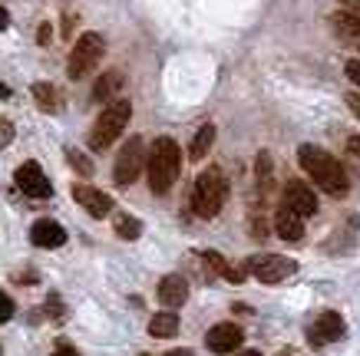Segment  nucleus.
<instances>
[{
	"label": "nucleus",
	"instance_id": "1",
	"mask_svg": "<svg viewBox=\"0 0 360 356\" xmlns=\"http://www.w3.org/2000/svg\"><path fill=\"white\" fill-rule=\"evenodd\" d=\"M297 162H301V169L307 172V178H314L317 188H321V192H328L330 198H344V195L350 192L347 169H344V165H340L328 149L304 142V145L297 149Z\"/></svg>",
	"mask_w": 360,
	"mask_h": 356
},
{
	"label": "nucleus",
	"instance_id": "2",
	"mask_svg": "<svg viewBox=\"0 0 360 356\" xmlns=\"http://www.w3.org/2000/svg\"><path fill=\"white\" fill-rule=\"evenodd\" d=\"M179 169H182V152L169 136H159L153 142V149L146 155V172H149V188L155 195H165L179 178Z\"/></svg>",
	"mask_w": 360,
	"mask_h": 356
},
{
	"label": "nucleus",
	"instance_id": "3",
	"mask_svg": "<svg viewBox=\"0 0 360 356\" xmlns=\"http://www.w3.org/2000/svg\"><path fill=\"white\" fill-rule=\"evenodd\" d=\"M229 198V178L221 175L219 165H212L195 178L192 185V211L198 218H215Z\"/></svg>",
	"mask_w": 360,
	"mask_h": 356
},
{
	"label": "nucleus",
	"instance_id": "4",
	"mask_svg": "<svg viewBox=\"0 0 360 356\" xmlns=\"http://www.w3.org/2000/svg\"><path fill=\"white\" fill-rule=\"evenodd\" d=\"M129 116H132V103L129 99H112L110 106L99 112V119L93 122L89 129V149L93 152H106L112 142L122 136V129L129 126Z\"/></svg>",
	"mask_w": 360,
	"mask_h": 356
},
{
	"label": "nucleus",
	"instance_id": "5",
	"mask_svg": "<svg viewBox=\"0 0 360 356\" xmlns=\"http://www.w3.org/2000/svg\"><path fill=\"white\" fill-rule=\"evenodd\" d=\"M103 53H106V40L99 33H83L73 44V50H70V60H66L70 79H83L86 73H93L99 66V60H103Z\"/></svg>",
	"mask_w": 360,
	"mask_h": 356
},
{
	"label": "nucleus",
	"instance_id": "6",
	"mask_svg": "<svg viewBox=\"0 0 360 356\" xmlns=\"http://www.w3.org/2000/svg\"><path fill=\"white\" fill-rule=\"evenodd\" d=\"M146 169V142L139 136L122 142L120 155H116V165H112V182L116 185H132L139 178V172Z\"/></svg>",
	"mask_w": 360,
	"mask_h": 356
},
{
	"label": "nucleus",
	"instance_id": "7",
	"mask_svg": "<svg viewBox=\"0 0 360 356\" xmlns=\"http://www.w3.org/2000/svg\"><path fill=\"white\" fill-rule=\"evenodd\" d=\"M248 274H255L262 284H281L284 277H291L297 270L295 258H284V254H255L248 258Z\"/></svg>",
	"mask_w": 360,
	"mask_h": 356
},
{
	"label": "nucleus",
	"instance_id": "8",
	"mask_svg": "<svg viewBox=\"0 0 360 356\" xmlns=\"http://www.w3.org/2000/svg\"><path fill=\"white\" fill-rule=\"evenodd\" d=\"M13 182H17V188H20L23 195H30V198H50V195H53V185H50V178H46L44 169L37 162H23L20 169H17V175H13Z\"/></svg>",
	"mask_w": 360,
	"mask_h": 356
},
{
	"label": "nucleus",
	"instance_id": "9",
	"mask_svg": "<svg viewBox=\"0 0 360 356\" xmlns=\"http://www.w3.org/2000/svg\"><path fill=\"white\" fill-rule=\"evenodd\" d=\"M281 205L291 208V211L301 215V218H311L317 211V198H314V192L301 182V178H291V182L284 185V202Z\"/></svg>",
	"mask_w": 360,
	"mask_h": 356
},
{
	"label": "nucleus",
	"instance_id": "10",
	"mask_svg": "<svg viewBox=\"0 0 360 356\" xmlns=\"http://www.w3.org/2000/svg\"><path fill=\"white\" fill-rule=\"evenodd\" d=\"M241 340H245V334H241L238 324H215L205 334V346L212 353H231L241 346Z\"/></svg>",
	"mask_w": 360,
	"mask_h": 356
},
{
	"label": "nucleus",
	"instance_id": "11",
	"mask_svg": "<svg viewBox=\"0 0 360 356\" xmlns=\"http://www.w3.org/2000/svg\"><path fill=\"white\" fill-rule=\"evenodd\" d=\"M73 198H77L93 218H106L112 211V198L106 192L93 188V185H73Z\"/></svg>",
	"mask_w": 360,
	"mask_h": 356
},
{
	"label": "nucleus",
	"instance_id": "12",
	"mask_svg": "<svg viewBox=\"0 0 360 356\" xmlns=\"http://www.w3.org/2000/svg\"><path fill=\"white\" fill-rule=\"evenodd\" d=\"M340 336H344V320H340V313H334V310H324L314 324H311V340H314L317 346L334 343Z\"/></svg>",
	"mask_w": 360,
	"mask_h": 356
},
{
	"label": "nucleus",
	"instance_id": "13",
	"mask_svg": "<svg viewBox=\"0 0 360 356\" xmlns=\"http://www.w3.org/2000/svg\"><path fill=\"white\" fill-rule=\"evenodd\" d=\"M30 241L37 248L53 251V248H63L66 244V231H63V225H56L50 218H40V221L30 228Z\"/></svg>",
	"mask_w": 360,
	"mask_h": 356
},
{
	"label": "nucleus",
	"instance_id": "14",
	"mask_svg": "<svg viewBox=\"0 0 360 356\" xmlns=\"http://www.w3.org/2000/svg\"><path fill=\"white\" fill-rule=\"evenodd\" d=\"M330 30H334V37H338L344 46L360 50V17H354V13H347V11L330 13Z\"/></svg>",
	"mask_w": 360,
	"mask_h": 356
},
{
	"label": "nucleus",
	"instance_id": "15",
	"mask_svg": "<svg viewBox=\"0 0 360 356\" xmlns=\"http://www.w3.org/2000/svg\"><path fill=\"white\" fill-rule=\"evenodd\" d=\"M271 225H274V231H278L281 241H301V237H304V218L295 215L291 208H284V205H278Z\"/></svg>",
	"mask_w": 360,
	"mask_h": 356
},
{
	"label": "nucleus",
	"instance_id": "16",
	"mask_svg": "<svg viewBox=\"0 0 360 356\" xmlns=\"http://www.w3.org/2000/svg\"><path fill=\"white\" fill-rule=\"evenodd\" d=\"M188 301V284L186 277H179V274H169L159 281V303L169 307V310H179L182 303Z\"/></svg>",
	"mask_w": 360,
	"mask_h": 356
},
{
	"label": "nucleus",
	"instance_id": "17",
	"mask_svg": "<svg viewBox=\"0 0 360 356\" xmlns=\"http://www.w3.org/2000/svg\"><path fill=\"white\" fill-rule=\"evenodd\" d=\"M122 83H126V76H122L120 70H106V73L93 83V99H96V103H112V99H120Z\"/></svg>",
	"mask_w": 360,
	"mask_h": 356
},
{
	"label": "nucleus",
	"instance_id": "18",
	"mask_svg": "<svg viewBox=\"0 0 360 356\" xmlns=\"http://www.w3.org/2000/svg\"><path fill=\"white\" fill-rule=\"evenodd\" d=\"M255 185H258L262 198H268L274 188V162L268 152H258V159H255Z\"/></svg>",
	"mask_w": 360,
	"mask_h": 356
},
{
	"label": "nucleus",
	"instance_id": "19",
	"mask_svg": "<svg viewBox=\"0 0 360 356\" xmlns=\"http://www.w3.org/2000/svg\"><path fill=\"white\" fill-rule=\"evenodd\" d=\"M212 145H215V126L205 122V126H198L195 139H192V145H188V159H192V162L205 159L208 152H212Z\"/></svg>",
	"mask_w": 360,
	"mask_h": 356
},
{
	"label": "nucleus",
	"instance_id": "20",
	"mask_svg": "<svg viewBox=\"0 0 360 356\" xmlns=\"http://www.w3.org/2000/svg\"><path fill=\"white\" fill-rule=\"evenodd\" d=\"M149 334H153L155 340H165V336H175V334H179V317H175V310L155 313L153 320H149Z\"/></svg>",
	"mask_w": 360,
	"mask_h": 356
},
{
	"label": "nucleus",
	"instance_id": "21",
	"mask_svg": "<svg viewBox=\"0 0 360 356\" xmlns=\"http://www.w3.org/2000/svg\"><path fill=\"white\" fill-rule=\"evenodd\" d=\"M33 103L44 109V112H60V93H56V86H50V83H33Z\"/></svg>",
	"mask_w": 360,
	"mask_h": 356
},
{
	"label": "nucleus",
	"instance_id": "22",
	"mask_svg": "<svg viewBox=\"0 0 360 356\" xmlns=\"http://www.w3.org/2000/svg\"><path fill=\"white\" fill-rule=\"evenodd\" d=\"M116 235L122 237V241H136V237L142 235V225H139V218H132V215H126V211H120L116 215Z\"/></svg>",
	"mask_w": 360,
	"mask_h": 356
},
{
	"label": "nucleus",
	"instance_id": "23",
	"mask_svg": "<svg viewBox=\"0 0 360 356\" xmlns=\"http://www.w3.org/2000/svg\"><path fill=\"white\" fill-rule=\"evenodd\" d=\"M66 162L73 165L79 175H86V178L93 175V162H89V159H86V155H83L79 149H66Z\"/></svg>",
	"mask_w": 360,
	"mask_h": 356
},
{
	"label": "nucleus",
	"instance_id": "24",
	"mask_svg": "<svg viewBox=\"0 0 360 356\" xmlns=\"http://www.w3.org/2000/svg\"><path fill=\"white\" fill-rule=\"evenodd\" d=\"M11 317H13V301L4 291H0V324H7Z\"/></svg>",
	"mask_w": 360,
	"mask_h": 356
},
{
	"label": "nucleus",
	"instance_id": "25",
	"mask_svg": "<svg viewBox=\"0 0 360 356\" xmlns=\"http://www.w3.org/2000/svg\"><path fill=\"white\" fill-rule=\"evenodd\" d=\"M344 73H347L350 83H357V86H360V60H350V63L344 66Z\"/></svg>",
	"mask_w": 360,
	"mask_h": 356
},
{
	"label": "nucleus",
	"instance_id": "26",
	"mask_svg": "<svg viewBox=\"0 0 360 356\" xmlns=\"http://www.w3.org/2000/svg\"><path fill=\"white\" fill-rule=\"evenodd\" d=\"M50 37H53V30H50V23H40V30H37V40H40V46L50 44Z\"/></svg>",
	"mask_w": 360,
	"mask_h": 356
},
{
	"label": "nucleus",
	"instance_id": "27",
	"mask_svg": "<svg viewBox=\"0 0 360 356\" xmlns=\"http://www.w3.org/2000/svg\"><path fill=\"white\" fill-rule=\"evenodd\" d=\"M347 152H350V159H357L360 162V136H350L347 139Z\"/></svg>",
	"mask_w": 360,
	"mask_h": 356
},
{
	"label": "nucleus",
	"instance_id": "28",
	"mask_svg": "<svg viewBox=\"0 0 360 356\" xmlns=\"http://www.w3.org/2000/svg\"><path fill=\"white\" fill-rule=\"evenodd\" d=\"M11 136H13L11 122H7V119H0V142H11Z\"/></svg>",
	"mask_w": 360,
	"mask_h": 356
},
{
	"label": "nucleus",
	"instance_id": "29",
	"mask_svg": "<svg viewBox=\"0 0 360 356\" xmlns=\"http://www.w3.org/2000/svg\"><path fill=\"white\" fill-rule=\"evenodd\" d=\"M347 106H350V112L360 119V96H357V93H350V96H347Z\"/></svg>",
	"mask_w": 360,
	"mask_h": 356
},
{
	"label": "nucleus",
	"instance_id": "30",
	"mask_svg": "<svg viewBox=\"0 0 360 356\" xmlns=\"http://www.w3.org/2000/svg\"><path fill=\"white\" fill-rule=\"evenodd\" d=\"M344 7H347V13H354V17H360V0H340Z\"/></svg>",
	"mask_w": 360,
	"mask_h": 356
},
{
	"label": "nucleus",
	"instance_id": "31",
	"mask_svg": "<svg viewBox=\"0 0 360 356\" xmlns=\"http://www.w3.org/2000/svg\"><path fill=\"white\" fill-rule=\"evenodd\" d=\"M7 27H11V13L0 7V30H7Z\"/></svg>",
	"mask_w": 360,
	"mask_h": 356
},
{
	"label": "nucleus",
	"instance_id": "32",
	"mask_svg": "<svg viewBox=\"0 0 360 356\" xmlns=\"http://www.w3.org/2000/svg\"><path fill=\"white\" fill-rule=\"evenodd\" d=\"M53 356H77V350H73V346H66V343H63V346H60V350H56Z\"/></svg>",
	"mask_w": 360,
	"mask_h": 356
},
{
	"label": "nucleus",
	"instance_id": "33",
	"mask_svg": "<svg viewBox=\"0 0 360 356\" xmlns=\"http://www.w3.org/2000/svg\"><path fill=\"white\" fill-rule=\"evenodd\" d=\"M165 356H192V353H188V350H169Z\"/></svg>",
	"mask_w": 360,
	"mask_h": 356
},
{
	"label": "nucleus",
	"instance_id": "34",
	"mask_svg": "<svg viewBox=\"0 0 360 356\" xmlns=\"http://www.w3.org/2000/svg\"><path fill=\"white\" fill-rule=\"evenodd\" d=\"M7 96H11V89H7L4 83H0V99H7Z\"/></svg>",
	"mask_w": 360,
	"mask_h": 356
},
{
	"label": "nucleus",
	"instance_id": "35",
	"mask_svg": "<svg viewBox=\"0 0 360 356\" xmlns=\"http://www.w3.org/2000/svg\"><path fill=\"white\" fill-rule=\"evenodd\" d=\"M238 356H262V353H255V350H245V353H238Z\"/></svg>",
	"mask_w": 360,
	"mask_h": 356
},
{
	"label": "nucleus",
	"instance_id": "36",
	"mask_svg": "<svg viewBox=\"0 0 360 356\" xmlns=\"http://www.w3.org/2000/svg\"><path fill=\"white\" fill-rule=\"evenodd\" d=\"M142 356H149V353H142Z\"/></svg>",
	"mask_w": 360,
	"mask_h": 356
}]
</instances>
